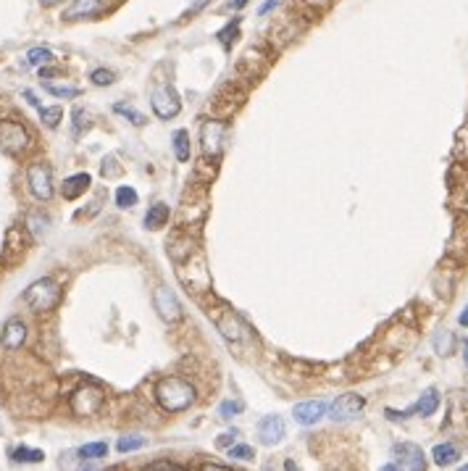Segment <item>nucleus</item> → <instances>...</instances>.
<instances>
[{"label": "nucleus", "instance_id": "cd10ccee", "mask_svg": "<svg viewBox=\"0 0 468 471\" xmlns=\"http://www.w3.org/2000/svg\"><path fill=\"white\" fill-rule=\"evenodd\" d=\"M45 458L43 450H37V448H26V445H18L11 450V461L14 463H40Z\"/></svg>", "mask_w": 468, "mask_h": 471}, {"label": "nucleus", "instance_id": "0eeeda50", "mask_svg": "<svg viewBox=\"0 0 468 471\" xmlns=\"http://www.w3.org/2000/svg\"><path fill=\"white\" fill-rule=\"evenodd\" d=\"M26 187L37 201H50L55 187H53V169L45 161H32L26 166Z\"/></svg>", "mask_w": 468, "mask_h": 471}, {"label": "nucleus", "instance_id": "7ed1b4c3", "mask_svg": "<svg viewBox=\"0 0 468 471\" xmlns=\"http://www.w3.org/2000/svg\"><path fill=\"white\" fill-rule=\"evenodd\" d=\"M176 266V280L182 282V287L192 295H206L211 292V274H208V263H206V255L203 250H192L187 258L174 263Z\"/></svg>", "mask_w": 468, "mask_h": 471}, {"label": "nucleus", "instance_id": "58836bf2", "mask_svg": "<svg viewBox=\"0 0 468 471\" xmlns=\"http://www.w3.org/2000/svg\"><path fill=\"white\" fill-rule=\"evenodd\" d=\"M240 411H243V403H237V401H224L221 406H218L221 419H232L234 413H240Z\"/></svg>", "mask_w": 468, "mask_h": 471}, {"label": "nucleus", "instance_id": "c756f323", "mask_svg": "<svg viewBox=\"0 0 468 471\" xmlns=\"http://www.w3.org/2000/svg\"><path fill=\"white\" fill-rule=\"evenodd\" d=\"M79 455L85 458V461H100L108 455V445L105 443H87V445L79 448Z\"/></svg>", "mask_w": 468, "mask_h": 471}, {"label": "nucleus", "instance_id": "f8f14e48", "mask_svg": "<svg viewBox=\"0 0 468 471\" xmlns=\"http://www.w3.org/2000/svg\"><path fill=\"white\" fill-rule=\"evenodd\" d=\"M366 408V398L363 395H356V393H345L339 395L337 401L331 403L329 408V416L331 421H337V424H345V421H353Z\"/></svg>", "mask_w": 468, "mask_h": 471}, {"label": "nucleus", "instance_id": "473e14b6", "mask_svg": "<svg viewBox=\"0 0 468 471\" xmlns=\"http://www.w3.org/2000/svg\"><path fill=\"white\" fill-rule=\"evenodd\" d=\"M113 111H116L119 116H124V119H129V122L134 124V127H145V124H148V119L139 114V111H134L132 105L116 103V105H113Z\"/></svg>", "mask_w": 468, "mask_h": 471}, {"label": "nucleus", "instance_id": "ea45409f", "mask_svg": "<svg viewBox=\"0 0 468 471\" xmlns=\"http://www.w3.org/2000/svg\"><path fill=\"white\" fill-rule=\"evenodd\" d=\"M90 127V114H87L85 108H77L74 111V134H79L82 129H87Z\"/></svg>", "mask_w": 468, "mask_h": 471}, {"label": "nucleus", "instance_id": "aec40b11", "mask_svg": "<svg viewBox=\"0 0 468 471\" xmlns=\"http://www.w3.org/2000/svg\"><path fill=\"white\" fill-rule=\"evenodd\" d=\"M105 9V0H74L69 9L63 11L66 21H77V18H92Z\"/></svg>", "mask_w": 468, "mask_h": 471}, {"label": "nucleus", "instance_id": "72a5a7b5", "mask_svg": "<svg viewBox=\"0 0 468 471\" xmlns=\"http://www.w3.org/2000/svg\"><path fill=\"white\" fill-rule=\"evenodd\" d=\"M53 61V53L48 48H32L26 53V66H45Z\"/></svg>", "mask_w": 468, "mask_h": 471}, {"label": "nucleus", "instance_id": "de8ad7c7", "mask_svg": "<svg viewBox=\"0 0 468 471\" xmlns=\"http://www.w3.org/2000/svg\"><path fill=\"white\" fill-rule=\"evenodd\" d=\"M63 0H40V6L43 9H55V6H61Z\"/></svg>", "mask_w": 468, "mask_h": 471}, {"label": "nucleus", "instance_id": "423d86ee", "mask_svg": "<svg viewBox=\"0 0 468 471\" xmlns=\"http://www.w3.org/2000/svg\"><path fill=\"white\" fill-rule=\"evenodd\" d=\"M29 148H32V134L24 124L3 119L0 122V150L11 158H21Z\"/></svg>", "mask_w": 468, "mask_h": 471}, {"label": "nucleus", "instance_id": "b1692460", "mask_svg": "<svg viewBox=\"0 0 468 471\" xmlns=\"http://www.w3.org/2000/svg\"><path fill=\"white\" fill-rule=\"evenodd\" d=\"M432 458L437 466H452L460 458V450L455 443H442V445H434Z\"/></svg>", "mask_w": 468, "mask_h": 471}, {"label": "nucleus", "instance_id": "c03bdc74", "mask_svg": "<svg viewBox=\"0 0 468 471\" xmlns=\"http://www.w3.org/2000/svg\"><path fill=\"white\" fill-rule=\"evenodd\" d=\"M277 3H279V0H266V3H263V6L258 9V16H266L269 11H274V9H277Z\"/></svg>", "mask_w": 468, "mask_h": 471}, {"label": "nucleus", "instance_id": "a211bd4d", "mask_svg": "<svg viewBox=\"0 0 468 471\" xmlns=\"http://www.w3.org/2000/svg\"><path fill=\"white\" fill-rule=\"evenodd\" d=\"M395 458H398V466L400 469H410V471H424L426 469V461H424V450L416 445V443H400L395 445Z\"/></svg>", "mask_w": 468, "mask_h": 471}, {"label": "nucleus", "instance_id": "20e7f679", "mask_svg": "<svg viewBox=\"0 0 468 471\" xmlns=\"http://www.w3.org/2000/svg\"><path fill=\"white\" fill-rule=\"evenodd\" d=\"M206 314H208V319L213 322V327L221 332V337H224L226 342H248L250 340V327L245 324L243 316L237 314V311H232L226 303L218 300V303L206 308Z\"/></svg>", "mask_w": 468, "mask_h": 471}, {"label": "nucleus", "instance_id": "412c9836", "mask_svg": "<svg viewBox=\"0 0 468 471\" xmlns=\"http://www.w3.org/2000/svg\"><path fill=\"white\" fill-rule=\"evenodd\" d=\"M90 184H92V176L85 174V171H82V174H71L69 179H63L61 195L66 198V201H77L79 195H85Z\"/></svg>", "mask_w": 468, "mask_h": 471}, {"label": "nucleus", "instance_id": "dca6fc26", "mask_svg": "<svg viewBox=\"0 0 468 471\" xmlns=\"http://www.w3.org/2000/svg\"><path fill=\"white\" fill-rule=\"evenodd\" d=\"M266 69H269V58H266L260 51H248L243 58H240V63H237V74L245 77L248 82L260 79L263 74H266Z\"/></svg>", "mask_w": 468, "mask_h": 471}, {"label": "nucleus", "instance_id": "f257e3e1", "mask_svg": "<svg viewBox=\"0 0 468 471\" xmlns=\"http://www.w3.org/2000/svg\"><path fill=\"white\" fill-rule=\"evenodd\" d=\"M206 213H208V190H206L203 182H195V187H190V190L184 192L182 203H179L176 229L198 235L203 221H206Z\"/></svg>", "mask_w": 468, "mask_h": 471}, {"label": "nucleus", "instance_id": "e433bc0d", "mask_svg": "<svg viewBox=\"0 0 468 471\" xmlns=\"http://www.w3.org/2000/svg\"><path fill=\"white\" fill-rule=\"evenodd\" d=\"M45 90L55 97H79L82 95V90L79 88H69V85H45Z\"/></svg>", "mask_w": 468, "mask_h": 471}, {"label": "nucleus", "instance_id": "5701e85b", "mask_svg": "<svg viewBox=\"0 0 468 471\" xmlns=\"http://www.w3.org/2000/svg\"><path fill=\"white\" fill-rule=\"evenodd\" d=\"M455 334H452L450 329H440L437 334H434V340H432V345H434V353L440 358H450L452 353H455Z\"/></svg>", "mask_w": 468, "mask_h": 471}, {"label": "nucleus", "instance_id": "4468645a", "mask_svg": "<svg viewBox=\"0 0 468 471\" xmlns=\"http://www.w3.org/2000/svg\"><path fill=\"white\" fill-rule=\"evenodd\" d=\"M153 306H156L158 316H161L164 322L174 324L182 319V306H179L176 295H174L169 287H158L156 292H153Z\"/></svg>", "mask_w": 468, "mask_h": 471}, {"label": "nucleus", "instance_id": "c9c22d12", "mask_svg": "<svg viewBox=\"0 0 468 471\" xmlns=\"http://www.w3.org/2000/svg\"><path fill=\"white\" fill-rule=\"evenodd\" d=\"M90 79H92V85H95V88H108V85L116 82V74L108 71V69H95L92 74H90Z\"/></svg>", "mask_w": 468, "mask_h": 471}, {"label": "nucleus", "instance_id": "3c124183", "mask_svg": "<svg viewBox=\"0 0 468 471\" xmlns=\"http://www.w3.org/2000/svg\"><path fill=\"white\" fill-rule=\"evenodd\" d=\"M463 471H468V463H466V466H463Z\"/></svg>", "mask_w": 468, "mask_h": 471}, {"label": "nucleus", "instance_id": "1a4fd4ad", "mask_svg": "<svg viewBox=\"0 0 468 471\" xmlns=\"http://www.w3.org/2000/svg\"><path fill=\"white\" fill-rule=\"evenodd\" d=\"M224 134H226V124L221 119H208V122H203L200 127V148H203V158L206 161H213L216 164L218 158H221V150H224Z\"/></svg>", "mask_w": 468, "mask_h": 471}, {"label": "nucleus", "instance_id": "4be33fe9", "mask_svg": "<svg viewBox=\"0 0 468 471\" xmlns=\"http://www.w3.org/2000/svg\"><path fill=\"white\" fill-rule=\"evenodd\" d=\"M437 408H440V390H437V387H426L424 393H421V398H418V403L413 406V413H418V416H432Z\"/></svg>", "mask_w": 468, "mask_h": 471}, {"label": "nucleus", "instance_id": "37998d69", "mask_svg": "<svg viewBox=\"0 0 468 471\" xmlns=\"http://www.w3.org/2000/svg\"><path fill=\"white\" fill-rule=\"evenodd\" d=\"M148 469H179V463H174V461H150Z\"/></svg>", "mask_w": 468, "mask_h": 471}, {"label": "nucleus", "instance_id": "f3484780", "mask_svg": "<svg viewBox=\"0 0 468 471\" xmlns=\"http://www.w3.org/2000/svg\"><path fill=\"white\" fill-rule=\"evenodd\" d=\"M326 411H329V403L326 401H305V403H297L295 411H292V416H295L297 424L313 427V424H319V421L326 416Z\"/></svg>", "mask_w": 468, "mask_h": 471}, {"label": "nucleus", "instance_id": "c85d7f7f", "mask_svg": "<svg viewBox=\"0 0 468 471\" xmlns=\"http://www.w3.org/2000/svg\"><path fill=\"white\" fill-rule=\"evenodd\" d=\"M145 445H148V440L142 435H124V437H119L116 450H119V453H134V450H142Z\"/></svg>", "mask_w": 468, "mask_h": 471}, {"label": "nucleus", "instance_id": "2f4dec72", "mask_svg": "<svg viewBox=\"0 0 468 471\" xmlns=\"http://www.w3.org/2000/svg\"><path fill=\"white\" fill-rule=\"evenodd\" d=\"M116 206H119V208H132V206H137V190L129 187V184H122V187L116 190Z\"/></svg>", "mask_w": 468, "mask_h": 471}, {"label": "nucleus", "instance_id": "09e8293b", "mask_svg": "<svg viewBox=\"0 0 468 471\" xmlns=\"http://www.w3.org/2000/svg\"><path fill=\"white\" fill-rule=\"evenodd\" d=\"M458 322H460V327H468V306L463 308V314H460V319H458Z\"/></svg>", "mask_w": 468, "mask_h": 471}, {"label": "nucleus", "instance_id": "79ce46f5", "mask_svg": "<svg viewBox=\"0 0 468 471\" xmlns=\"http://www.w3.org/2000/svg\"><path fill=\"white\" fill-rule=\"evenodd\" d=\"M234 437H237V432H224V435H218L216 445H218V448H232Z\"/></svg>", "mask_w": 468, "mask_h": 471}, {"label": "nucleus", "instance_id": "f704fd0d", "mask_svg": "<svg viewBox=\"0 0 468 471\" xmlns=\"http://www.w3.org/2000/svg\"><path fill=\"white\" fill-rule=\"evenodd\" d=\"M216 37H218V43L224 45V48H232V43L237 40V37H240V18H234L232 24H226Z\"/></svg>", "mask_w": 468, "mask_h": 471}, {"label": "nucleus", "instance_id": "a18cd8bd", "mask_svg": "<svg viewBox=\"0 0 468 471\" xmlns=\"http://www.w3.org/2000/svg\"><path fill=\"white\" fill-rule=\"evenodd\" d=\"M55 74H61V69H43V66H40V77L43 79H50V77H55Z\"/></svg>", "mask_w": 468, "mask_h": 471}, {"label": "nucleus", "instance_id": "39448f33", "mask_svg": "<svg viewBox=\"0 0 468 471\" xmlns=\"http://www.w3.org/2000/svg\"><path fill=\"white\" fill-rule=\"evenodd\" d=\"M63 297V290L61 285L53 280V277H43V280L32 282L29 287L24 290V306L32 311V314H50L53 308L61 303Z\"/></svg>", "mask_w": 468, "mask_h": 471}, {"label": "nucleus", "instance_id": "4c0bfd02", "mask_svg": "<svg viewBox=\"0 0 468 471\" xmlns=\"http://www.w3.org/2000/svg\"><path fill=\"white\" fill-rule=\"evenodd\" d=\"M229 458H237V461H252L255 458V450L250 445H232L229 448Z\"/></svg>", "mask_w": 468, "mask_h": 471}, {"label": "nucleus", "instance_id": "ddd939ff", "mask_svg": "<svg viewBox=\"0 0 468 471\" xmlns=\"http://www.w3.org/2000/svg\"><path fill=\"white\" fill-rule=\"evenodd\" d=\"M192 250H198V235H192V232L176 229V232L166 240V253H169V258H171L174 263L187 258Z\"/></svg>", "mask_w": 468, "mask_h": 471}, {"label": "nucleus", "instance_id": "9b49d317", "mask_svg": "<svg viewBox=\"0 0 468 471\" xmlns=\"http://www.w3.org/2000/svg\"><path fill=\"white\" fill-rule=\"evenodd\" d=\"M150 108H153V114L158 119H174L182 111V100H179V95H176V90L171 85H161L150 95Z\"/></svg>", "mask_w": 468, "mask_h": 471}, {"label": "nucleus", "instance_id": "a19ab883", "mask_svg": "<svg viewBox=\"0 0 468 471\" xmlns=\"http://www.w3.org/2000/svg\"><path fill=\"white\" fill-rule=\"evenodd\" d=\"M384 413H387V419H390V421H405L408 416L413 413V408H408V411H392V408H387Z\"/></svg>", "mask_w": 468, "mask_h": 471}, {"label": "nucleus", "instance_id": "8fccbe9b", "mask_svg": "<svg viewBox=\"0 0 468 471\" xmlns=\"http://www.w3.org/2000/svg\"><path fill=\"white\" fill-rule=\"evenodd\" d=\"M460 345H463V361H466V369H468V337L460 342Z\"/></svg>", "mask_w": 468, "mask_h": 471}, {"label": "nucleus", "instance_id": "f03ea898", "mask_svg": "<svg viewBox=\"0 0 468 471\" xmlns=\"http://www.w3.org/2000/svg\"><path fill=\"white\" fill-rule=\"evenodd\" d=\"M156 401L166 413H182L195 403V387L182 376H164L156 384Z\"/></svg>", "mask_w": 468, "mask_h": 471}, {"label": "nucleus", "instance_id": "7c9ffc66", "mask_svg": "<svg viewBox=\"0 0 468 471\" xmlns=\"http://www.w3.org/2000/svg\"><path fill=\"white\" fill-rule=\"evenodd\" d=\"M40 122L48 127V129H55L58 124L63 122V108L61 105H50V108H40Z\"/></svg>", "mask_w": 468, "mask_h": 471}, {"label": "nucleus", "instance_id": "393cba45", "mask_svg": "<svg viewBox=\"0 0 468 471\" xmlns=\"http://www.w3.org/2000/svg\"><path fill=\"white\" fill-rule=\"evenodd\" d=\"M169 216H171V211H169V206H166V203H156V206H150L148 213H145V227L156 232V229L166 227V221H169Z\"/></svg>", "mask_w": 468, "mask_h": 471}, {"label": "nucleus", "instance_id": "9d476101", "mask_svg": "<svg viewBox=\"0 0 468 471\" xmlns=\"http://www.w3.org/2000/svg\"><path fill=\"white\" fill-rule=\"evenodd\" d=\"M243 100H245V92L237 88V82H229V85H224V88L213 95L208 111L213 119H221V122H224V119H229V116L243 105Z\"/></svg>", "mask_w": 468, "mask_h": 471}, {"label": "nucleus", "instance_id": "6ab92c4d", "mask_svg": "<svg viewBox=\"0 0 468 471\" xmlns=\"http://www.w3.org/2000/svg\"><path fill=\"white\" fill-rule=\"evenodd\" d=\"M284 435H287V427L282 416H266V419H260L258 437L263 445H277V443L284 440Z\"/></svg>", "mask_w": 468, "mask_h": 471}, {"label": "nucleus", "instance_id": "a878e982", "mask_svg": "<svg viewBox=\"0 0 468 471\" xmlns=\"http://www.w3.org/2000/svg\"><path fill=\"white\" fill-rule=\"evenodd\" d=\"M174 156H176V161H182V164H187L192 158V148H190V134L184 129H176L174 132Z\"/></svg>", "mask_w": 468, "mask_h": 471}, {"label": "nucleus", "instance_id": "49530a36", "mask_svg": "<svg viewBox=\"0 0 468 471\" xmlns=\"http://www.w3.org/2000/svg\"><path fill=\"white\" fill-rule=\"evenodd\" d=\"M248 3H250V0H229L226 6H229V9H234V11H240L243 6H248Z\"/></svg>", "mask_w": 468, "mask_h": 471}, {"label": "nucleus", "instance_id": "2eb2a0df", "mask_svg": "<svg viewBox=\"0 0 468 471\" xmlns=\"http://www.w3.org/2000/svg\"><path fill=\"white\" fill-rule=\"evenodd\" d=\"M24 342H26V324L18 316H11L9 322L3 324L0 345H3V350H9V353H16V350H21Z\"/></svg>", "mask_w": 468, "mask_h": 471}, {"label": "nucleus", "instance_id": "bb28decb", "mask_svg": "<svg viewBox=\"0 0 468 471\" xmlns=\"http://www.w3.org/2000/svg\"><path fill=\"white\" fill-rule=\"evenodd\" d=\"M48 227H50V218L45 216L43 211H32V213L26 216V229H29V232H32L37 240L48 235Z\"/></svg>", "mask_w": 468, "mask_h": 471}, {"label": "nucleus", "instance_id": "6e6552de", "mask_svg": "<svg viewBox=\"0 0 468 471\" xmlns=\"http://www.w3.org/2000/svg\"><path fill=\"white\" fill-rule=\"evenodd\" d=\"M105 393L95 384H87V387H79L74 390L69 398V408L74 416H95L97 411L103 408Z\"/></svg>", "mask_w": 468, "mask_h": 471}]
</instances>
